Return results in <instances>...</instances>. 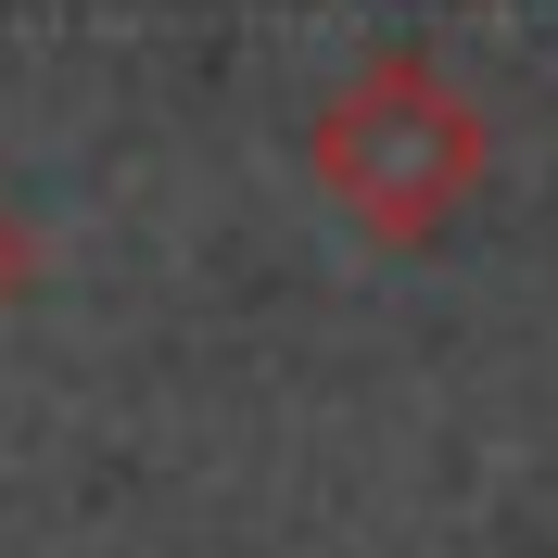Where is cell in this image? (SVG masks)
Returning <instances> with one entry per match:
<instances>
[{"mask_svg":"<svg viewBox=\"0 0 558 558\" xmlns=\"http://www.w3.org/2000/svg\"><path fill=\"white\" fill-rule=\"evenodd\" d=\"M26 279H38V229H26L13 191H0V305H26Z\"/></svg>","mask_w":558,"mask_h":558,"instance_id":"cell-2","label":"cell"},{"mask_svg":"<svg viewBox=\"0 0 558 558\" xmlns=\"http://www.w3.org/2000/svg\"><path fill=\"white\" fill-rule=\"evenodd\" d=\"M305 178L355 216V242H432L470 216V191L495 178V114L470 102V76H445L432 51H368V64L317 102Z\"/></svg>","mask_w":558,"mask_h":558,"instance_id":"cell-1","label":"cell"}]
</instances>
